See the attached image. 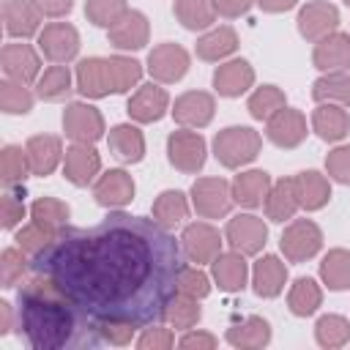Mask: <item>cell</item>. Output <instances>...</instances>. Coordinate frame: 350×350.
I'll return each mask as SVG.
<instances>
[{
	"instance_id": "277c9868",
	"label": "cell",
	"mask_w": 350,
	"mask_h": 350,
	"mask_svg": "<svg viewBox=\"0 0 350 350\" xmlns=\"http://www.w3.org/2000/svg\"><path fill=\"white\" fill-rule=\"evenodd\" d=\"M284 257L290 262H304L309 257H314L323 246V232L314 221L309 219H295L284 232H282V241H279Z\"/></svg>"
},
{
	"instance_id": "74e56055",
	"label": "cell",
	"mask_w": 350,
	"mask_h": 350,
	"mask_svg": "<svg viewBox=\"0 0 350 350\" xmlns=\"http://www.w3.org/2000/svg\"><path fill=\"white\" fill-rule=\"evenodd\" d=\"M189 213V205H186V197L180 191H161L153 202V219L164 227H172L178 221H183Z\"/></svg>"
},
{
	"instance_id": "e0dca14e",
	"label": "cell",
	"mask_w": 350,
	"mask_h": 350,
	"mask_svg": "<svg viewBox=\"0 0 350 350\" xmlns=\"http://www.w3.org/2000/svg\"><path fill=\"white\" fill-rule=\"evenodd\" d=\"M172 118H175L180 126H186V129L208 126L211 118H213V96H208V93H202V90H189V93H183V96L175 101Z\"/></svg>"
},
{
	"instance_id": "b9f144b4",
	"label": "cell",
	"mask_w": 350,
	"mask_h": 350,
	"mask_svg": "<svg viewBox=\"0 0 350 350\" xmlns=\"http://www.w3.org/2000/svg\"><path fill=\"white\" fill-rule=\"evenodd\" d=\"M314 336L323 347H342L350 339V323L339 314H323L314 325Z\"/></svg>"
},
{
	"instance_id": "ab89813d",
	"label": "cell",
	"mask_w": 350,
	"mask_h": 350,
	"mask_svg": "<svg viewBox=\"0 0 350 350\" xmlns=\"http://www.w3.org/2000/svg\"><path fill=\"white\" fill-rule=\"evenodd\" d=\"M284 107V93L276 85H262L249 96V112L257 120H268Z\"/></svg>"
},
{
	"instance_id": "8992f818",
	"label": "cell",
	"mask_w": 350,
	"mask_h": 350,
	"mask_svg": "<svg viewBox=\"0 0 350 350\" xmlns=\"http://www.w3.org/2000/svg\"><path fill=\"white\" fill-rule=\"evenodd\" d=\"M191 200L200 216L205 219H219L230 211L232 205V191L227 180L221 178H197L191 186Z\"/></svg>"
},
{
	"instance_id": "9a60e30c",
	"label": "cell",
	"mask_w": 350,
	"mask_h": 350,
	"mask_svg": "<svg viewBox=\"0 0 350 350\" xmlns=\"http://www.w3.org/2000/svg\"><path fill=\"white\" fill-rule=\"evenodd\" d=\"M93 197L104 208H120V205L131 202V197H134V180L123 170H109V172H104L96 180Z\"/></svg>"
},
{
	"instance_id": "52a82bcc",
	"label": "cell",
	"mask_w": 350,
	"mask_h": 350,
	"mask_svg": "<svg viewBox=\"0 0 350 350\" xmlns=\"http://www.w3.org/2000/svg\"><path fill=\"white\" fill-rule=\"evenodd\" d=\"M63 129L74 142H96L104 134V118L90 104H68L63 112Z\"/></svg>"
},
{
	"instance_id": "681fc988",
	"label": "cell",
	"mask_w": 350,
	"mask_h": 350,
	"mask_svg": "<svg viewBox=\"0 0 350 350\" xmlns=\"http://www.w3.org/2000/svg\"><path fill=\"white\" fill-rule=\"evenodd\" d=\"M49 238H52V232L33 221V224H27V227H22V230L16 232V246H19L22 252H27V254H36Z\"/></svg>"
},
{
	"instance_id": "db71d44e",
	"label": "cell",
	"mask_w": 350,
	"mask_h": 350,
	"mask_svg": "<svg viewBox=\"0 0 350 350\" xmlns=\"http://www.w3.org/2000/svg\"><path fill=\"white\" fill-rule=\"evenodd\" d=\"M172 342H175V339H172V334H170L167 328H150V331H145V334L139 336L137 345H139L142 350H150V347H153V350H164V347H172Z\"/></svg>"
},
{
	"instance_id": "2e32d148",
	"label": "cell",
	"mask_w": 350,
	"mask_h": 350,
	"mask_svg": "<svg viewBox=\"0 0 350 350\" xmlns=\"http://www.w3.org/2000/svg\"><path fill=\"white\" fill-rule=\"evenodd\" d=\"M312 63L320 71H345L350 68V36L347 33H328L317 41L312 52Z\"/></svg>"
},
{
	"instance_id": "44dd1931",
	"label": "cell",
	"mask_w": 350,
	"mask_h": 350,
	"mask_svg": "<svg viewBox=\"0 0 350 350\" xmlns=\"http://www.w3.org/2000/svg\"><path fill=\"white\" fill-rule=\"evenodd\" d=\"M3 71L16 82H33L41 71L38 55L27 44H5L3 46Z\"/></svg>"
},
{
	"instance_id": "cb8c5ba5",
	"label": "cell",
	"mask_w": 350,
	"mask_h": 350,
	"mask_svg": "<svg viewBox=\"0 0 350 350\" xmlns=\"http://www.w3.org/2000/svg\"><path fill=\"white\" fill-rule=\"evenodd\" d=\"M109 44L118 49H139L148 44V19L139 11H129L109 27Z\"/></svg>"
},
{
	"instance_id": "9c48e42d",
	"label": "cell",
	"mask_w": 350,
	"mask_h": 350,
	"mask_svg": "<svg viewBox=\"0 0 350 350\" xmlns=\"http://www.w3.org/2000/svg\"><path fill=\"white\" fill-rule=\"evenodd\" d=\"M339 25V11L336 5L325 0H312L298 11V30L306 41H320L328 33H334Z\"/></svg>"
},
{
	"instance_id": "4dcf8cb0",
	"label": "cell",
	"mask_w": 350,
	"mask_h": 350,
	"mask_svg": "<svg viewBox=\"0 0 350 350\" xmlns=\"http://www.w3.org/2000/svg\"><path fill=\"white\" fill-rule=\"evenodd\" d=\"M109 148L112 153L126 161V164H134L142 159L145 153V139H142V131L137 126H129V123H120L109 131Z\"/></svg>"
},
{
	"instance_id": "94428289",
	"label": "cell",
	"mask_w": 350,
	"mask_h": 350,
	"mask_svg": "<svg viewBox=\"0 0 350 350\" xmlns=\"http://www.w3.org/2000/svg\"><path fill=\"white\" fill-rule=\"evenodd\" d=\"M0 317H3V323H0V334H8L11 331V304H0Z\"/></svg>"
},
{
	"instance_id": "3957f363",
	"label": "cell",
	"mask_w": 350,
	"mask_h": 350,
	"mask_svg": "<svg viewBox=\"0 0 350 350\" xmlns=\"http://www.w3.org/2000/svg\"><path fill=\"white\" fill-rule=\"evenodd\" d=\"M257 153H260V134L249 126H230L219 131L213 139V156L227 170L249 164Z\"/></svg>"
},
{
	"instance_id": "5bb4252c",
	"label": "cell",
	"mask_w": 350,
	"mask_h": 350,
	"mask_svg": "<svg viewBox=\"0 0 350 350\" xmlns=\"http://www.w3.org/2000/svg\"><path fill=\"white\" fill-rule=\"evenodd\" d=\"M167 104H170L167 90L159 88V85H153V82H148V85L137 88V93L129 98L126 112L134 120H139V123H153V120H159L167 112Z\"/></svg>"
},
{
	"instance_id": "6da1fadb",
	"label": "cell",
	"mask_w": 350,
	"mask_h": 350,
	"mask_svg": "<svg viewBox=\"0 0 350 350\" xmlns=\"http://www.w3.org/2000/svg\"><path fill=\"white\" fill-rule=\"evenodd\" d=\"M30 268L93 320L142 328L167 317L186 260L164 224L118 211L93 227L63 224L33 254Z\"/></svg>"
},
{
	"instance_id": "f35d334b",
	"label": "cell",
	"mask_w": 350,
	"mask_h": 350,
	"mask_svg": "<svg viewBox=\"0 0 350 350\" xmlns=\"http://www.w3.org/2000/svg\"><path fill=\"white\" fill-rule=\"evenodd\" d=\"M71 90V74L63 63H55L44 71V77H38V96L44 101H60L63 96H68Z\"/></svg>"
},
{
	"instance_id": "e575fe53",
	"label": "cell",
	"mask_w": 350,
	"mask_h": 350,
	"mask_svg": "<svg viewBox=\"0 0 350 350\" xmlns=\"http://www.w3.org/2000/svg\"><path fill=\"white\" fill-rule=\"evenodd\" d=\"M320 276L328 290H347L350 287V252L334 249L320 262Z\"/></svg>"
},
{
	"instance_id": "83f0119b",
	"label": "cell",
	"mask_w": 350,
	"mask_h": 350,
	"mask_svg": "<svg viewBox=\"0 0 350 350\" xmlns=\"http://www.w3.org/2000/svg\"><path fill=\"white\" fill-rule=\"evenodd\" d=\"M295 194H298V205L306 208V211H317L328 202L331 197V186L325 180V175L314 172V170H306V172H298L295 178Z\"/></svg>"
},
{
	"instance_id": "c3c4849f",
	"label": "cell",
	"mask_w": 350,
	"mask_h": 350,
	"mask_svg": "<svg viewBox=\"0 0 350 350\" xmlns=\"http://www.w3.org/2000/svg\"><path fill=\"white\" fill-rule=\"evenodd\" d=\"M25 268H27V260H25L22 249H5L3 257H0V282H3V287H14L22 279Z\"/></svg>"
},
{
	"instance_id": "5b68a950",
	"label": "cell",
	"mask_w": 350,
	"mask_h": 350,
	"mask_svg": "<svg viewBox=\"0 0 350 350\" xmlns=\"http://www.w3.org/2000/svg\"><path fill=\"white\" fill-rule=\"evenodd\" d=\"M167 156L170 164L178 167L180 172H197L205 164V139L189 129L172 131L167 139Z\"/></svg>"
},
{
	"instance_id": "484cf974",
	"label": "cell",
	"mask_w": 350,
	"mask_h": 350,
	"mask_svg": "<svg viewBox=\"0 0 350 350\" xmlns=\"http://www.w3.org/2000/svg\"><path fill=\"white\" fill-rule=\"evenodd\" d=\"M312 129L320 139L336 142L350 131V115L342 109V104H320L312 112Z\"/></svg>"
},
{
	"instance_id": "60d3db41",
	"label": "cell",
	"mask_w": 350,
	"mask_h": 350,
	"mask_svg": "<svg viewBox=\"0 0 350 350\" xmlns=\"http://www.w3.org/2000/svg\"><path fill=\"white\" fill-rule=\"evenodd\" d=\"M30 213H33V221H36V224H41L44 230L55 232V230H60V227L66 224V219H68V205L60 202V200L44 197V200H36V202H33Z\"/></svg>"
},
{
	"instance_id": "f5cc1de1",
	"label": "cell",
	"mask_w": 350,
	"mask_h": 350,
	"mask_svg": "<svg viewBox=\"0 0 350 350\" xmlns=\"http://www.w3.org/2000/svg\"><path fill=\"white\" fill-rule=\"evenodd\" d=\"M22 216H25V205H22V200H19L16 194L5 191V194H3V227H5V230L16 227V224L22 221Z\"/></svg>"
},
{
	"instance_id": "d6a6232c",
	"label": "cell",
	"mask_w": 350,
	"mask_h": 350,
	"mask_svg": "<svg viewBox=\"0 0 350 350\" xmlns=\"http://www.w3.org/2000/svg\"><path fill=\"white\" fill-rule=\"evenodd\" d=\"M271 339V325L262 317H246L243 323L227 328V342L235 347H262Z\"/></svg>"
},
{
	"instance_id": "8d00e7d4",
	"label": "cell",
	"mask_w": 350,
	"mask_h": 350,
	"mask_svg": "<svg viewBox=\"0 0 350 350\" xmlns=\"http://www.w3.org/2000/svg\"><path fill=\"white\" fill-rule=\"evenodd\" d=\"M175 16L180 19L183 27L202 30V27L213 25L216 8L211 0H175Z\"/></svg>"
},
{
	"instance_id": "603a6c76",
	"label": "cell",
	"mask_w": 350,
	"mask_h": 350,
	"mask_svg": "<svg viewBox=\"0 0 350 350\" xmlns=\"http://www.w3.org/2000/svg\"><path fill=\"white\" fill-rule=\"evenodd\" d=\"M271 191V175L262 170H249L235 175L232 180V200L243 208H257Z\"/></svg>"
},
{
	"instance_id": "d4e9b609",
	"label": "cell",
	"mask_w": 350,
	"mask_h": 350,
	"mask_svg": "<svg viewBox=\"0 0 350 350\" xmlns=\"http://www.w3.org/2000/svg\"><path fill=\"white\" fill-rule=\"evenodd\" d=\"M252 82H254V71L246 60H230L219 66L213 74V88L219 90V96H227V98L241 96L246 88H252Z\"/></svg>"
},
{
	"instance_id": "7c38bea8",
	"label": "cell",
	"mask_w": 350,
	"mask_h": 350,
	"mask_svg": "<svg viewBox=\"0 0 350 350\" xmlns=\"http://www.w3.org/2000/svg\"><path fill=\"white\" fill-rule=\"evenodd\" d=\"M148 71L159 82H178L189 71V55L178 44H159L148 55Z\"/></svg>"
},
{
	"instance_id": "6125c7cd",
	"label": "cell",
	"mask_w": 350,
	"mask_h": 350,
	"mask_svg": "<svg viewBox=\"0 0 350 350\" xmlns=\"http://www.w3.org/2000/svg\"><path fill=\"white\" fill-rule=\"evenodd\" d=\"M345 3H347V5H350V0H345Z\"/></svg>"
},
{
	"instance_id": "d590c367",
	"label": "cell",
	"mask_w": 350,
	"mask_h": 350,
	"mask_svg": "<svg viewBox=\"0 0 350 350\" xmlns=\"http://www.w3.org/2000/svg\"><path fill=\"white\" fill-rule=\"evenodd\" d=\"M320 301H323V290L317 287V282H314V279H306V276L295 279V284L290 287V295H287L290 312H293V314H298V317L312 314V312L320 306Z\"/></svg>"
},
{
	"instance_id": "816d5d0a",
	"label": "cell",
	"mask_w": 350,
	"mask_h": 350,
	"mask_svg": "<svg viewBox=\"0 0 350 350\" xmlns=\"http://www.w3.org/2000/svg\"><path fill=\"white\" fill-rule=\"evenodd\" d=\"M325 170L334 180L339 183H350V148H336L328 153L325 159Z\"/></svg>"
},
{
	"instance_id": "9f6ffc18",
	"label": "cell",
	"mask_w": 350,
	"mask_h": 350,
	"mask_svg": "<svg viewBox=\"0 0 350 350\" xmlns=\"http://www.w3.org/2000/svg\"><path fill=\"white\" fill-rule=\"evenodd\" d=\"M252 3H254V0H213V8H216V14L232 19V16L246 14V11L252 8Z\"/></svg>"
},
{
	"instance_id": "11a10c76",
	"label": "cell",
	"mask_w": 350,
	"mask_h": 350,
	"mask_svg": "<svg viewBox=\"0 0 350 350\" xmlns=\"http://www.w3.org/2000/svg\"><path fill=\"white\" fill-rule=\"evenodd\" d=\"M101 334H104V342L129 345L131 334H134V325H129V323H101Z\"/></svg>"
},
{
	"instance_id": "6f0895ef",
	"label": "cell",
	"mask_w": 350,
	"mask_h": 350,
	"mask_svg": "<svg viewBox=\"0 0 350 350\" xmlns=\"http://www.w3.org/2000/svg\"><path fill=\"white\" fill-rule=\"evenodd\" d=\"M36 5L46 16H63L71 11V0H36Z\"/></svg>"
},
{
	"instance_id": "f6af8a7d",
	"label": "cell",
	"mask_w": 350,
	"mask_h": 350,
	"mask_svg": "<svg viewBox=\"0 0 350 350\" xmlns=\"http://www.w3.org/2000/svg\"><path fill=\"white\" fill-rule=\"evenodd\" d=\"M27 170H30V164H27V153H25L22 148H16V145L3 148V156H0V175H3V183H5V186L22 183V178H25Z\"/></svg>"
},
{
	"instance_id": "8fae6325",
	"label": "cell",
	"mask_w": 350,
	"mask_h": 350,
	"mask_svg": "<svg viewBox=\"0 0 350 350\" xmlns=\"http://www.w3.org/2000/svg\"><path fill=\"white\" fill-rule=\"evenodd\" d=\"M38 46L52 63H66L79 49V36L68 22H52L38 33Z\"/></svg>"
},
{
	"instance_id": "680465c9",
	"label": "cell",
	"mask_w": 350,
	"mask_h": 350,
	"mask_svg": "<svg viewBox=\"0 0 350 350\" xmlns=\"http://www.w3.org/2000/svg\"><path fill=\"white\" fill-rule=\"evenodd\" d=\"M180 347H216V336H211V334H186L180 342H178Z\"/></svg>"
},
{
	"instance_id": "7bdbcfd3",
	"label": "cell",
	"mask_w": 350,
	"mask_h": 350,
	"mask_svg": "<svg viewBox=\"0 0 350 350\" xmlns=\"http://www.w3.org/2000/svg\"><path fill=\"white\" fill-rule=\"evenodd\" d=\"M129 14L126 8V0H88L85 3V16L98 25V27H112L115 22H120L123 16Z\"/></svg>"
},
{
	"instance_id": "7dc6e473",
	"label": "cell",
	"mask_w": 350,
	"mask_h": 350,
	"mask_svg": "<svg viewBox=\"0 0 350 350\" xmlns=\"http://www.w3.org/2000/svg\"><path fill=\"white\" fill-rule=\"evenodd\" d=\"M167 320H170L175 328H191V325L200 320V304H197V298L183 295V293H180V298L175 295V301H172L170 309H167Z\"/></svg>"
},
{
	"instance_id": "4316f807",
	"label": "cell",
	"mask_w": 350,
	"mask_h": 350,
	"mask_svg": "<svg viewBox=\"0 0 350 350\" xmlns=\"http://www.w3.org/2000/svg\"><path fill=\"white\" fill-rule=\"evenodd\" d=\"M254 293L262 295V298H276L284 287V279H287V268L279 257L273 254H265L262 260L254 262Z\"/></svg>"
},
{
	"instance_id": "7402d4cb",
	"label": "cell",
	"mask_w": 350,
	"mask_h": 350,
	"mask_svg": "<svg viewBox=\"0 0 350 350\" xmlns=\"http://www.w3.org/2000/svg\"><path fill=\"white\" fill-rule=\"evenodd\" d=\"M25 153H27V164H30V172L33 175H49L57 161H60V139L52 137V134H36L27 139L25 145Z\"/></svg>"
},
{
	"instance_id": "91938a15",
	"label": "cell",
	"mask_w": 350,
	"mask_h": 350,
	"mask_svg": "<svg viewBox=\"0 0 350 350\" xmlns=\"http://www.w3.org/2000/svg\"><path fill=\"white\" fill-rule=\"evenodd\" d=\"M262 11H271V14H279V11H287L295 5V0H257Z\"/></svg>"
},
{
	"instance_id": "ffe728a7",
	"label": "cell",
	"mask_w": 350,
	"mask_h": 350,
	"mask_svg": "<svg viewBox=\"0 0 350 350\" xmlns=\"http://www.w3.org/2000/svg\"><path fill=\"white\" fill-rule=\"evenodd\" d=\"M98 170H101V159H98V153L88 142H77V145H71L66 150L63 172H66V178L74 186H88L96 178Z\"/></svg>"
},
{
	"instance_id": "1f68e13d",
	"label": "cell",
	"mask_w": 350,
	"mask_h": 350,
	"mask_svg": "<svg viewBox=\"0 0 350 350\" xmlns=\"http://www.w3.org/2000/svg\"><path fill=\"white\" fill-rule=\"evenodd\" d=\"M312 96L320 104H350V74L345 71H328L312 85Z\"/></svg>"
},
{
	"instance_id": "f907efd6",
	"label": "cell",
	"mask_w": 350,
	"mask_h": 350,
	"mask_svg": "<svg viewBox=\"0 0 350 350\" xmlns=\"http://www.w3.org/2000/svg\"><path fill=\"white\" fill-rule=\"evenodd\" d=\"M180 293L191 295V298H205L211 293L208 276L202 271H197V268H183V273H180Z\"/></svg>"
},
{
	"instance_id": "836d02e7",
	"label": "cell",
	"mask_w": 350,
	"mask_h": 350,
	"mask_svg": "<svg viewBox=\"0 0 350 350\" xmlns=\"http://www.w3.org/2000/svg\"><path fill=\"white\" fill-rule=\"evenodd\" d=\"M235 46H238L235 30L232 27H216V30L205 33L197 41V57H202V60H221L230 52H235Z\"/></svg>"
},
{
	"instance_id": "bcb514c9",
	"label": "cell",
	"mask_w": 350,
	"mask_h": 350,
	"mask_svg": "<svg viewBox=\"0 0 350 350\" xmlns=\"http://www.w3.org/2000/svg\"><path fill=\"white\" fill-rule=\"evenodd\" d=\"M0 107L8 115H25V112H30L33 96L25 88V82H16V79L14 82H3L0 85Z\"/></svg>"
},
{
	"instance_id": "30bf717a",
	"label": "cell",
	"mask_w": 350,
	"mask_h": 350,
	"mask_svg": "<svg viewBox=\"0 0 350 350\" xmlns=\"http://www.w3.org/2000/svg\"><path fill=\"white\" fill-rule=\"evenodd\" d=\"M180 246H183V254H189V260H194L197 265L200 262H213L221 252V238L219 232L205 224V221H194L183 230L180 235Z\"/></svg>"
},
{
	"instance_id": "4fadbf2b",
	"label": "cell",
	"mask_w": 350,
	"mask_h": 350,
	"mask_svg": "<svg viewBox=\"0 0 350 350\" xmlns=\"http://www.w3.org/2000/svg\"><path fill=\"white\" fill-rule=\"evenodd\" d=\"M268 139L279 148H295L306 139V118L298 109H287L282 107L276 115L268 118V129H265Z\"/></svg>"
},
{
	"instance_id": "ba28073f",
	"label": "cell",
	"mask_w": 350,
	"mask_h": 350,
	"mask_svg": "<svg viewBox=\"0 0 350 350\" xmlns=\"http://www.w3.org/2000/svg\"><path fill=\"white\" fill-rule=\"evenodd\" d=\"M224 235H227V243L235 252H241V254H257L265 246L268 227L262 224V219H257L252 213H241V216L230 219Z\"/></svg>"
},
{
	"instance_id": "7a4b0ae2",
	"label": "cell",
	"mask_w": 350,
	"mask_h": 350,
	"mask_svg": "<svg viewBox=\"0 0 350 350\" xmlns=\"http://www.w3.org/2000/svg\"><path fill=\"white\" fill-rule=\"evenodd\" d=\"M16 328L33 350H96L104 345L101 323L41 273L16 293Z\"/></svg>"
},
{
	"instance_id": "ac0fdd59",
	"label": "cell",
	"mask_w": 350,
	"mask_h": 350,
	"mask_svg": "<svg viewBox=\"0 0 350 350\" xmlns=\"http://www.w3.org/2000/svg\"><path fill=\"white\" fill-rule=\"evenodd\" d=\"M3 16H5V33L8 36L27 38V36L38 33V25H41L44 14L36 5V0H5Z\"/></svg>"
},
{
	"instance_id": "d6986e66",
	"label": "cell",
	"mask_w": 350,
	"mask_h": 350,
	"mask_svg": "<svg viewBox=\"0 0 350 350\" xmlns=\"http://www.w3.org/2000/svg\"><path fill=\"white\" fill-rule=\"evenodd\" d=\"M77 90L88 98H101L115 93L109 79V66L104 57H88L77 66Z\"/></svg>"
},
{
	"instance_id": "ee69618b",
	"label": "cell",
	"mask_w": 350,
	"mask_h": 350,
	"mask_svg": "<svg viewBox=\"0 0 350 350\" xmlns=\"http://www.w3.org/2000/svg\"><path fill=\"white\" fill-rule=\"evenodd\" d=\"M107 66H109V79H112V90H115V93H126V90H129L131 85H137L139 77H142L139 63L131 60V57L115 55V57H107Z\"/></svg>"
},
{
	"instance_id": "f546056e",
	"label": "cell",
	"mask_w": 350,
	"mask_h": 350,
	"mask_svg": "<svg viewBox=\"0 0 350 350\" xmlns=\"http://www.w3.org/2000/svg\"><path fill=\"white\" fill-rule=\"evenodd\" d=\"M213 279L219 282V287L224 293H235V290H243L246 284V260L241 252H230V254H219L213 262Z\"/></svg>"
},
{
	"instance_id": "f1b7e54d",
	"label": "cell",
	"mask_w": 350,
	"mask_h": 350,
	"mask_svg": "<svg viewBox=\"0 0 350 350\" xmlns=\"http://www.w3.org/2000/svg\"><path fill=\"white\" fill-rule=\"evenodd\" d=\"M298 211V194H295V180L293 178H282L271 186L268 197H265V213L271 221H284L293 219V213Z\"/></svg>"
}]
</instances>
